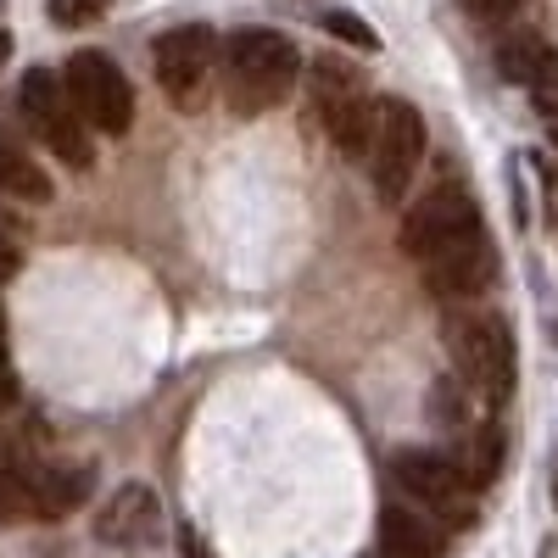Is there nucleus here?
<instances>
[{
    "label": "nucleus",
    "instance_id": "1",
    "mask_svg": "<svg viewBox=\"0 0 558 558\" xmlns=\"http://www.w3.org/2000/svg\"><path fill=\"white\" fill-rule=\"evenodd\" d=\"M402 252L413 263H425L430 274V291L452 296V302H470L492 286L497 274V252L486 241V223L481 207L470 202L463 184H430L402 218Z\"/></svg>",
    "mask_w": 558,
    "mask_h": 558
},
{
    "label": "nucleus",
    "instance_id": "2",
    "mask_svg": "<svg viewBox=\"0 0 558 558\" xmlns=\"http://www.w3.org/2000/svg\"><path fill=\"white\" fill-rule=\"evenodd\" d=\"M218 68H223V96L235 112H268L291 96L302 73V57L286 34L274 28H235L218 39Z\"/></svg>",
    "mask_w": 558,
    "mask_h": 558
},
{
    "label": "nucleus",
    "instance_id": "3",
    "mask_svg": "<svg viewBox=\"0 0 558 558\" xmlns=\"http://www.w3.org/2000/svg\"><path fill=\"white\" fill-rule=\"evenodd\" d=\"M441 336H447L458 380L470 386L475 397L502 402L508 391H514V330H508L502 313L458 307V313H447V330Z\"/></svg>",
    "mask_w": 558,
    "mask_h": 558
},
{
    "label": "nucleus",
    "instance_id": "4",
    "mask_svg": "<svg viewBox=\"0 0 558 558\" xmlns=\"http://www.w3.org/2000/svg\"><path fill=\"white\" fill-rule=\"evenodd\" d=\"M307 89H313V107H318V123L330 129V140L341 146V157H368V134H375V112L380 101L363 89V78L336 62V57H318L307 68Z\"/></svg>",
    "mask_w": 558,
    "mask_h": 558
},
{
    "label": "nucleus",
    "instance_id": "5",
    "mask_svg": "<svg viewBox=\"0 0 558 558\" xmlns=\"http://www.w3.org/2000/svg\"><path fill=\"white\" fill-rule=\"evenodd\" d=\"M418 162H425V118L402 96H380L375 134H368V173H375V196L386 207H397L408 196Z\"/></svg>",
    "mask_w": 558,
    "mask_h": 558
},
{
    "label": "nucleus",
    "instance_id": "6",
    "mask_svg": "<svg viewBox=\"0 0 558 558\" xmlns=\"http://www.w3.org/2000/svg\"><path fill=\"white\" fill-rule=\"evenodd\" d=\"M23 118H28V129H34L68 168L84 173L89 162H96V146H89V123L73 112L68 89H62V78H57L51 68H28V73H23Z\"/></svg>",
    "mask_w": 558,
    "mask_h": 558
},
{
    "label": "nucleus",
    "instance_id": "7",
    "mask_svg": "<svg viewBox=\"0 0 558 558\" xmlns=\"http://www.w3.org/2000/svg\"><path fill=\"white\" fill-rule=\"evenodd\" d=\"M62 89H68V101L73 112L96 129V134H129L134 123V89L123 78V68L101 51H78L62 73Z\"/></svg>",
    "mask_w": 558,
    "mask_h": 558
},
{
    "label": "nucleus",
    "instance_id": "8",
    "mask_svg": "<svg viewBox=\"0 0 558 558\" xmlns=\"http://www.w3.org/2000/svg\"><path fill=\"white\" fill-rule=\"evenodd\" d=\"M391 481L425 502L430 514H441L447 525H470L475 520V486L463 481V470L447 458V452H425V447H408L391 458Z\"/></svg>",
    "mask_w": 558,
    "mask_h": 558
},
{
    "label": "nucleus",
    "instance_id": "9",
    "mask_svg": "<svg viewBox=\"0 0 558 558\" xmlns=\"http://www.w3.org/2000/svg\"><path fill=\"white\" fill-rule=\"evenodd\" d=\"M213 68H218V34L207 23H184V28H168L157 39V84L179 107L202 101V84Z\"/></svg>",
    "mask_w": 558,
    "mask_h": 558
},
{
    "label": "nucleus",
    "instance_id": "10",
    "mask_svg": "<svg viewBox=\"0 0 558 558\" xmlns=\"http://www.w3.org/2000/svg\"><path fill=\"white\" fill-rule=\"evenodd\" d=\"M96 536H101L107 547H123V553L157 547V542H162V497H157L151 486H140V481L118 486V492L96 508Z\"/></svg>",
    "mask_w": 558,
    "mask_h": 558
},
{
    "label": "nucleus",
    "instance_id": "11",
    "mask_svg": "<svg viewBox=\"0 0 558 558\" xmlns=\"http://www.w3.org/2000/svg\"><path fill=\"white\" fill-rule=\"evenodd\" d=\"M497 73L508 84H525V89L553 96L558 89V45H547L542 34H508L497 45Z\"/></svg>",
    "mask_w": 558,
    "mask_h": 558
},
{
    "label": "nucleus",
    "instance_id": "12",
    "mask_svg": "<svg viewBox=\"0 0 558 558\" xmlns=\"http://www.w3.org/2000/svg\"><path fill=\"white\" fill-rule=\"evenodd\" d=\"M441 553L447 542L425 514H413L402 502L380 508V558H441Z\"/></svg>",
    "mask_w": 558,
    "mask_h": 558
},
{
    "label": "nucleus",
    "instance_id": "13",
    "mask_svg": "<svg viewBox=\"0 0 558 558\" xmlns=\"http://www.w3.org/2000/svg\"><path fill=\"white\" fill-rule=\"evenodd\" d=\"M0 191L17 196V202H51V173H45L17 140H7V129H0Z\"/></svg>",
    "mask_w": 558,
    "mask_h": 558
},
{
    "label": "nucleus",
    "instance_id": "14",
    "mask_svg": "<svg viewBox=\"0 0 558 558\" xmlns=\"http://www.w3.org/2000/svg\"><path fill=\"white\" fill-rule=\"evenodd\" d=\"M89 486H96V475L89 470H34V497H39V520H62L73 514V508L89 497Z\"/></svg>",
    "mask_w": 558,
    "mask_h": 558
},
{
    "label": "nucleus",
    "instance_id": "15",
    "mask_svg": "<svg viewBox=\"0 0 558 558\" xmlns=\"http://www.w3.org/2000/svg\"><path fill=\"white\" fill-rule=\"evenodd\" d=\"M452 463L463 470V481H470L475 492L492 486L497 470H502V436H497V425H470V430H463V452Z\"/></svg>",
    "mask_w": 558,
    "mask_h": 558
},
{
    "label": "nucleus",
    "instance_id": "16",
    "mask_svg": "<svg viewBox=\"0 0 558 558\" xmlns=\"http://www.w3.org/2000/svg\"><path fill=\"white\" fill-rule=\"evenodd\" d=\"M23 520H39V497H34V470L12 463V470H0V525H23Z\"/></svg>",
    "mask_w": 558,
    "mask_h": 558
},
{
    "label": "nucleus",
    "instance_id": "17",
    "mask_svg": "<svg viewBox=\"0 0 558 558\" xmlns=\"http://www.w3.org/2000/svg\"><path fill=\"white\" fill-rule=\"evenodd\" d=\"M318 28L336 34V39H347L352 51H380V34L368 28L363 17H352V12H318Z\"/></svg>",
    "mask_w": 558,
    "mask_h": 558
},
{
    "label": "nucleus",
    "instance_id": "18",
    "mask_svg": "<svg viewBox=\"0 0 558 558\" xmlns=\"http://www.w3.org/2000/svg\"><path fill=\"white\" fill-rule=\"evenodd\" d=\"M45 12H51L57 28H89V23L107 17V0H51Z\"/></svg>",
    "mask_w": 558,
    "mask_h": 558
},
{
    "label": "nucleus",
    "instance_id": "19",
    "mask_svg": "<svg viewBox=\"0 0 558 558\" xmlns=\"http://www.w3.org/2000/svg\"><path fill=\"white\" fill-rule=\"evenodd\" d=\"M470 17H481V23H497V17H514L520 12V0H458Z\"/></svg>",
    "mask_w": 558,
    "mask_h": 558
},
{
    "label": "nucleus",
    "instance_id": "20",
    "mask_svg": "<svg viewBox=\"0 0 558 558\" xmlns=\"http://www.w3.org/2000/svg\"><path fill=\"white\" fill-rule=\"evenodd\" d=\"M536 179H542V196H547V213H553V223H558V168L536 157Z\"/></svg>",
    "mask_w": 558,
    "mask_h": 558
},
{
    "label": "nucleus",
    "instance_id": "21",
    "mask_svg": "<svg viewBox=\"0 0 558 558\" xmlns=\"http://www.w3.org/2000/svg\"><path fill=\"white\" fill-rule=\"evenodd\" d=\"M17 263H23V252L7 241V229H0V279H12V274H17Z\"/></svg>",
    "mask_w": 558,
    "mask_h": 558
},
{
    "label": "nucleus",
    "instance_id": "22",
    "mask_svg": "<svg viewBox=\"0 0 558 558\" xmlns=\"http://www.w3.org/2000/svg\"><path fill=\"white\" fill-rule=\"evenodd\" d=\"M179 547H184V558H213V553H207V547H202V542H196L191 531H184V536H179Z\"/></svg>",
    "mask_w": 558,
    "mask_h": 558
},
{
    "label": "nucleus",
    "instance_id": "23",
    "mask_svg": "<svg viewBox=\"0 0 558 558\" xmlns=\"http://www.w3.org/2000/svg\"><path fill=\"white\" fill-rule=\"evenodd\" d=\"M7 57H12V34L0 28V68H7Z\"/></svg>",
    "mask_w": 558,
    "mask_h": 558
},
{
    "label": "nucleus",
    "instance_id": "24",
    "mask_svg": "<svg viewBox=\"0 0 558 558\" xmlns=\"http://www.w3.org/2000/svg\"><path fill=\"white\" fill-rule=\"evenodd\" d=\"M553 508H558V447H553Z\"/></svg>",
    "mask_w": 558,
    "mask_h": 558
},
{
    "label": "nucleus",
    "instance_id": "25",
    "mask_svg": "<svg viewBox=\"0 0 558 558\" xmlns=\"http://www.w3.org/2000/svg\"><path fill=\"white\" fill-rule=\"evenodd\" d=\"M547 123H553V146H558V112L553 107H547Z\"/></svg>",
    "mask_w": 558,
    "mask_h": 558
},
{
    "label": "nucleus",
    "instance_id": "26",
    "mask_svg": "<svg viewBox=\"0 0 558 558\" xmlns=\"http://www.w3.org/2000/svg\"><path fill=\"white\" fill-rule=\"evenodd\" d=\"M542 558H558V542H542Z\"/></svg>",
    "mask_w": 558,
    "mask_h": 558
},
{
    "label": "nucleus",
    "instance_id": "27",
    "mask_svg": "<svg viewBox=\"0 0 558 558\" xmlns=\"http://www.w3.org/2000/svg\"><path fill=\"white\" fill-rule=\"evenodd\" d=\"M0 7H7V0H0Z\"/></svg>",
    "mask_w": 558,
    "mask_h": 558
}]
</instances>
